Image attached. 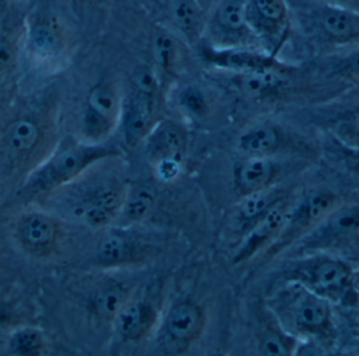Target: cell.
<instances>
[{"label": "cell", "instance_id": "6da1fadb", "mask_svg": "<svg viewBox=\"0 0 359 356\" xmlns=\"http://www.w3.org/2000/svg\"><path fill=\"white\" fill-rule=\"evenodd\" d=\"M272 311L289 334L326 336L330 332V302L297 282L287 281L272 301Z\"/></svg>", "mask_w": 359, "mask_h": 356}, {"label": "cell", "instance_id": "7a4b0ae2", "mask_svg": "<svg viewBox=\"0 0 359 356\" xmlns=\"http://www.w3.org/2000/svg\"><path fill=\"white\" fill-rule=\"evenodd\" d=\"M120 156L121 149L104 142L67 144L32 176L25 189L29 193L53 191L75 180L98 162Z\"/></svg>", "mask_w": 359, "mask_h": 356}, {"label": "cell", "instance_id": "3957f363", "mask_svg": "<svg viewBox=\"0 0 359 356\" xmlns=\"http://www.w3.org/2000/svg\"><path fill=\"white\" fill-rule=\"evenodd\" d=\"M160 81L155 71L143 67L135 73L130 94L123 100L120 125L128 147L144 142L160 121Z\"/></svg>", "mask_w": 359, "mask_h": 356}, {"label": "cell", "instance_id": "277c9868", "mask_svg": "<svg viewBox=\"0 0 359 356\" xmlns=\"http://www.w3.org/2000/svg\"><path fill=\"white\" fill-rule=\"evenodd\" d=\"M287 281L297 282L337 304H345L355 298L351 269L346 263L332 258L304 261L291 269Z\"/></svg>", "mask_w": 359, "mask_h": 356}, {"label": "cell", "instance_id": "5b68a950", "mask_svg": "<svg viewBox=\"0 0 359 356\" xmlns=\"http://www.w3.org/2000/svg\"><path fill=\"white\" fill-rule=\"evenodd\" d=\"M217 48H257L246 14V0H217L210 8L204 38Z\"/></svg>", "mask_w": 359, "mask_h": 356}, {"label": "cell", "instance_id": "8992f818", "mask_svg": "<svg viewBox=\"0 0 359 356\" xmlns=\"http://www.w3.org/2000/svg\"><path fill=\"white\" fill-rule=\"evenodd\" d=\"M124 98L111 80H102L90 88L83 115V132L88 142L103 143L121 120Z\"/></svg>", "mask_w": 359, "mask_h": 356}, {"label": "cell", "instance_id": "52a82bcc", "mask_svg": "<svg viewBox=\"0 0 359 356\" xmlns=\"http://www.w3.org/2000/svg\"><path fill=\"white\" fill-rule=\"evenodd\" d=\"M247 20L264 52L276 56L288 37L287 0H246Z\"/></svg>", "mask_w": 359, "mask_h": 356}, {"label": "cell", "instance_id": "ba28073f", "mask_svg": "<svg viewBox=\"0 0 359 356\" xmlns=\"http://www.w3.org/2000/svg\"><path fill=\"white\" fill-rule=\"evenodd\" d=\"M304 14L308 25L330 43L346 44L359 40V12L330 2H314L306 4Z\"/></svg>", "mask_w": 359, "mask_h": 356}, {"label": "cell", "instance_id": "9c48e42d", "mask_svg": "<svg viewBox=\"0 0 359 356\" xmlns=\"http://www.w3.org/2000/svg\"><path fill=\"white\" fill-rule=\"evenodd\" d=\"M290 207L285 197L274 204L259 221L245 233L234 252V264H242L278 240L288 220Z\"/></svg>", "mask_w": 359, "mask_h": 356}, {"label": "cell", "instance_id": "30bf717a", "mask_svg": "<svg viewBox=\"0 0 359 356\" xmlns=\"http://www.w3.org/2000/svg\"><path fill=\"white\" fill-rule=\"evenodd\" d=\"M143 143L145 155L154 167L164 163L183 164L188 135L178 122L161 119Z\"/></svg>", "mask_w": 359, "mask_h": 356}, {"label": "cell", "instance_id": "8fae6325", "mask_svg": "<svg viewBox=\"0 0 359 356\" xmlns=\"http://www.w3.org/2000/svg\"><path fill=\"white\" fill-rule=\"evenodd\" d=\"M299 69L276 60L271 67L238 76V88L252 100H271L289 90Z\"/></svg>", "mask_w": 359, "mask_h": 356}, {"label": "cell", "instance_id": "7c38bea8", "mask_svg": "<svg viewBox=\"0 0 359 356\" xmlns=\"http://www.w3.org/2000/svg\"><path fill=\"white\" fill-rule=\"evenodd\" d=\"M126 193L128 187L119 181H105L92 191L75 212L90 226H107L121 212Z\"/></svg>", "mask_w": 359, "mask_h": 356}, {"label": "cell", "instance_id": "4fadbf2b", "mask_svg": "<svg viewBox=\"0 0 359 356\" xmlns=\"http://www.w3.org/2000/svg\"><path fill=\"white\" fill-rule=\"evenodd\" d=\"M200 54L209 64L238 75L271 67L278 58L257 48H217L205 44Z\"/></svg>", "mask_w": 359, "mask_h": 356}, {"label": "cell", "instance_id": "5bb4252c", "mask_svg": "<svg viewBox=\"0 0 359 356\" xmlns=\"http://www.w3.org/2000/svg\"><path fill=\"white\" fill-rule=\"evenodd\" d=\"M206 315L204 309L191 302L175 305L164 324L166 336L178 348L186 350L201 338L204 331Z\"/></svg>", "mask_w": 359, "mask_h": 356}, {"label": "cell", "instance_id": "9a60e30c", "mask_svg": "<svg viewBox=\"0 0 359 356\" xmlns=\"http://www.w3.org/2000/svg\"><path fill=\"white\" fill-rule=\"evenodd\" d=\"M359 231V207L334 210L320 221L311 233L306 238L305 247L324 248L334 245L353 237Z\"/></svg>", "mask_w": 359, "mask_h": 356}, {"label": "cell", "instance_id": "2e32d148", "mask_svg": "<svg viewBox=\"0 0 359 356\" xmlns=\"http://www.w3.org/2000/svg\"><path fill=\"white\" fill-rule=\"evenodd\" d=\"M337 198L328 191H312L299 202L295 208L290 210L288 220L278 238L282 245L295 233L307 227L318 225L324 220L337 205Z\"/></svg>", "mask_w": 359, "mask_h": 356}, {"label": "cell", "instance_id": "e0dca14e", "mask_svg": "<svg viewBox=\"0 0 359 356\" xmlns=\"http://www.w3.org/2000/svg\"><path fill=\"white\" fill-rule=\"evenodd\" d=\"M166 13L170 29L185 43L194 46L204 39L208 11L200 0H166Z\"/></svg>", "mask_w": 359, "mask_h": 356}, {"label": "cell", "instance_id": "ac0fdd59", "mask_svg": "<svg viewBox=\"0 0 359 356\" xmlns=\"http://www.w3.org/2000/svg\"><path fill=\"white\" fill-rule=\"evenodd\" d=\"M280 168L271 157H246L233 170V184L241 198L273 187Z\"/></svg>", "mask_w": 359, "mask_h": 356}, {"label": "cell", "instance_id": "d6986e66", "mask_svg": "<svg viewBox=\"0 0 359 356\" xmlns=\"http://www.w3.org/2000/svg\"><path fill=\"white\" fill-rule=\"evenodd\" d=\"M158 313L147 301H130L116 317V329L123 340L139 342L149 336L155 327Z\"/></svg>", "mask_w": 359, "mask_h": 356}, {"label": "cell", "instance_id": "ffe728a7", "mask_svg": "<svg viewBox=\"0 0 359 356\" xmlns=\"http://www.w3.org/2000/svg\"><path fill=\"white\" fill-rule=\"evenodd\" d=\"M286 134L273 124H257L238 137L236 146L245 157H271L286 146Z\"/></svg>", "mask_w": 359, "mask_h": 356}, {"label": "cell", "instance_id": "44dd1931", "mask_svg": "<svg viewBox=\"0 0 359 356\" xmlns=\"http://www.w3.org/2000/svg\"><path fill=\"white\" fill-rule=\"evenodd\" d=\"M184 40L170 27L157 25L151 37V54L157 69L166 77H174L178 71ZM185 43V42H184Z\"/></svg>", "mask_w": 359, "mask_h": 356}, {"label": "cell", "instance_id": "7402d4cb", "mask_svg": "<svg viewBox=\"0 0 359 356\" xmlns=\"http://www.w3.org/2000/svg\"><path fill=\"white\" fill-rule=\"evenodd\" d=\"M58 231L56 221L43 214H25L16 226L19 240L33 249H44L54 245Z\"/></svg>", "mask_w": 359, "mask_h": 356}, {"label": "cell", "instance_id": "603a6c76", "mask_svg": "<svg viewBox=\"0 0 359 356\" xmlns=\"http://www.w3.org/2000/svg\"><path fill=\"white\" fill-rule=\"evenodd\" d=\"M284 197V193L280 189L270 187L265 191L243 198L244 202L238 208V216L234 220L236 228L238 231L246 233L274 204Z\"/></svg>", "mask_w": 359, "mask_h": 356}, {"label": "cell", "instance_id": "cb8c5ba5", "mask_svg": "<svg viewBox=\"0 0 359 356\" xmlns=\"http://www.w3.org/2000/svg\"><path fill=\"white\" fill-rule=\"evenodd\" d=\"M142 256V250L133 240L120 235L105 237L99 244L97 258L104 266H120L136 262Z\"/></svg>", "mask_w": 359, "mask_h": 356}, {"label": "cell", "instance_id": "d4e9b609", "mask_svg": "<svg viewBox=\"0 0 359 356\" xmlns=\"http://www.w3.org/2000/svg\"><path fill=\"white\" fill-rule=\"evenodd\" d=\"M29 48L42 59L58 56L65 48L62 31L52 21H42L32 27L29 36Z\"/></svg>", "mask_w": 359, "mask_h": 356}, {"label": "cell", "instance_id": "484cf974", "mask_svg": "<svg viewBox=\"0 0 359 356\" xmlns=\"http://www.w3.org/2000/svg\"><path fill=\"white\" fill-rule=\"evenodd\" d=\"M40 136L41 132L35 121L27 118L19 119L8 128L6 145L16 155H27L37 146Z\"/></svg>", "mask_w": 359, "mask_h": 356}, {"label": "cell", "instance_id": "4316f807", "mask_svg": "<svg viewBox=\"0 0 359 356\" xmlns=\"http://www.w3.org/2000/svg\"><path fill=\"white\" fill-rule=\"evenodd\" d=\"M155 202V189L149 184H138L128 189L120 214L130 222H139L151 212Z\"/></svg>", "mask_w": 359, "mask_h": 356}, {"label": "cell", "instance_id": "83f0119b", "mask_svg": "<svg viewBox=\"0 0 359 356\" xmlns=\"http://www.w3.org/2000/svg\"><path fill=\"white\" fill-rule=\"evenodd\" d=\"M130 301V292L121 285L103 288L94 301L97 315L105 322H114L122 309Z\"/></svg>", "mask_w": 359, "mask_h": 356}, {"label": "cell", "instance_id": "f1b7e54d", "mask_svg": "<svg viewBox=\"0 0 359 356\" xmlns=\"http://www.w3.org/2000/svg\"><path fill=\"white\" fill-rule=\"evenodd\" d=\"M282 326H267L259 336V349L263 355H290L295 352L297 341Z\"/></svg>", "mask_w": 359, "mask_h": 356}, {"label": "cell", "instance_id": "f546056e", "mask_svg": "<svg viewBox=\"0 0 359 356\" xmlns=\"http://www.w3.org/2000/svg\"><path fill=\"white\" fill-rule=\"evenodd\" d=\"M178 104L184 113L194 118L204 117L209 111L208 99L196 85H186L180 90Z\"/></svg>", "mask_w": 359, "mask_h": 356}, {"label": "cell", "instance_id": "4dcf8cb0", "mask_svg": "<svg viewBox=\"0 0 359 356\" xmlns=\"http://www.w3.org/2000/svg\"><path fill=\"white\" fill-rule=\"evenodd\" d=\"M10 347L18 355H36L42 347L41 334L34 329L19 330L11 338Z\"/></svg>", "mask_w": 359, "mask_h": 356}, {"label": "cell", "instance_id": "1f68e13d", "mask_svg": "<svg viewBox=\"0 0 359 356\" xmlns=\"http://www.w3.org/2000/svg\"><path fill=\"white\" fill-rule=\"evenodd\" d=\"M331 71L345 79L359 80V50L337 59L331 65Z\"/></svg>", "mask_w": 359, "mask_h": 356}, {"label": "cell", "instance_id": "d6a6232c", "mask_svg": "<svg viewBox=\"0 0 359 356\" xmlns=\"http://www.w3.org/2000/svg\"><path fill=\"white\" fill-rule=\"evenodd\" d=\"M15 48L12 42L4 37H0V71H6L15 60Z\"/></svg>", "mask_w": 359, "mask_h": 356}, {"label": "cell", "instance_id": "836d02e7", "mask_svg": "<svg viewBox=\"0 0 359 356\" xmlns=\"http://www.w3.org/2000/svg\"><path fill=\"white\" fill-rule=\"evenodd\" d=\"M345 162L352 172L359 176V149H344Z\"/></svg>", "mask_w": 359, "mask_h": 356}, {"label": "cell", "instance_id": "e575fe53", "mask_svg": "<svg viewBox=\"0 0 359 356\" xmlns=\"http://www.w3.org/2000/svg\"><path fill=\"white\" fill-rule=\"evenodd\" d=\"M327 2L348 8V10L359 12V0H327Z\"/></svg>", "mask_w": 359, "mask_h": 356}, {"label": "cell", "instance_id": "d590c367", "mask_svg": "<svg viewBox=\"0 0 359 356\" xmlns=\"http://www.w3.org/2000/svg\"><path fill=\"white\" fill-rule=\"evenodd\" d=\"M79 8H92V6H100L105 0H74Z\"/></svg>", "mask_w": 359, "mask_h": 356}, {"label": "cell", "instance_id": "8d00e7d4", "mask_svg": "<svg viewBox=\"0 0 359 356\" xmlns=\"http://www.w3.org/2000/svg\"><path fill=\"white\" fill-rule=\"evenodd\" d=\"M217 1V0H200L201 4H202L203 6L208 11V13Z\"/></svg>", "mask_w": 359, "mask_h": 356}]
</instances>
